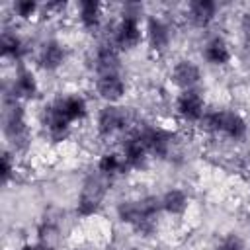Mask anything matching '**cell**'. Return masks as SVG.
Instances as JSON below:
<instances>
[{
	"label": "cell",
	"instance_id": "cell-14",
	"mask_svg": "<svg viewBox=\"0 0 250 250\" xmlns=\"http://www.w3.org/2000/svg\"><path fill=\"white\" fill-rule=\"evenodd\" d=\"M203 59H205L209 64H215V66H225V64H229L230 59H232V53H230V47H229V43L225 41V37H221V35L211 37V39L203 45Z\"/></svg>",
	"mask_w": 250,
	"mask_h": 250
},
{
	"label": "cell",
	"instance_id": "cell-22",
	"mask_svg": "<svg viewBox=\"0 0 250 250\" xmlns=\"http://www.w3.org/2000/svg\"><path fill=\"white\" fill-rule=\"evenodd\" d=\"M78 18L80 23L86 29H96L102 21V4L96 0H84L78 6Z\"/></svg>",
	"mask_w": 250,
	"mask_h": 250
},
{
	"label": "cell",
	"instance_id": "cell-6",
	"mask_svg": "<svg viewBox=\"0 0 250 250\" xmlns=\"http://www.w3.org/2000/svg\"><path fill=\"white\" fill-rule=\"evenodd\" d=\"M176 111L186 121H201L205 115V100L197 88L182 90L176 98Z\"/></svg>",
	"mask_w": 250,
	"mask_h": 250
},
{
	"label": "cell",
	"instance_id": "cell-5",
	"mask_svg": "<svg viewBox=\"0 0 250 250\" xmlns=\"http://www.w3.org/2000/svg\"><path fill=\"white\" fill-rule=\"evenodd\" d=\"M4 133L6 137L16 143V145H23L27 141V123H25V113L23 107L18 100H12L10 104H6V111H4Z\"/></svg>",
	"mask_w": 250,
	"mask_h": 250
},
{
	"label": "cell",
	"instance_id": "cell-1",
	"mask_svg": "<svg viewBox=\"0 0 250 250\" xmlns=\"http://www.w3.org/2000/svg\"><path fill=\"white\" fill-rule=\"evenodd\" d=\"M160 211H162L160 197H154V195L121 201L117 205V217L145 236H148L156 229V217Z\"/></svg>",
	"mask_w": 250,
	"mask_h": 250
},
{
	"label": "cell",
	"instance_id": "cell-13",
	"mask_svg": "<svg viewBox=\"0 0 250 250\" xmlns=\"http://www.w3.org/2000/svg\"><path fill=\"white\" fill-rule=\"evenodd\" d=\"M37 94H39V84L33 72L27 68H18L14 82H12V98L20 102V100H31Z\"/></svg>",
	"mask_w": 250,
	"mask_h": 250
},
{
	"label": "cell",
	"instance_id": "cell-21",
	"mask_svg": "<svg viewBox=\"0 0 250 250\" xmlns=\"http://www.w3.org/2000/svg\"><path fill=\"white\" fill-rule=\"evenodd\" d=\"M127 170V164L123 160V154H117V152H105L100 156L98 160V172L105 178H113L117 174H123Z\"/></svg>",
	"mask_w": 250,
	"mask_h": 250
},
{
	"label": "cell",
	"instance_id": "cell-25",
	"mask_svg": "<svg viewBox=\"0 0 250 250\" xmlns=\"http://www.w3.org/2000/svg\"><path fill=\"white\" fill-rule=\"evenodd\" d=\"M215 250H246V244H244V240H242L240 236H236V234H227V236L217 244Z\"/></svg>",
	"mask_w": 250,
	"mask_h": 250
},
{
	"label": "cell",
	"instance_id": "cell-8",
	"mask_svg": "<svg viewBox=\"0 0 250 250\" xmlns=\"http://www.w3.org/2000/svg\"><path fill=\"white\" fill-rule=\"evenodd\" d=\"M129 123V115L125 107H119L115 104H107L98 113V131L102 137H111L117 131H123Z\"/></svg>",
	"mask_w": 250,
	"mask_h": 250
},
{
	"label": "cell",
	"instance_id": "cell-23",
	"mask_svg": "<svg viewBox=\"0 0 250 250\" xmlns=\"http://www.w3.org/2000/svg\"><path fill=\"white\" fill-rule=\"evenodd\" d=\"M0 51H2L4 57H10V59L20 61L25 55V45H23L21 37H18L16 33L4 31L2 37H0Z\"/></svg>",
	"mask_w": 250,
	"mask_h": 250
},
{
	"label": "cell",
	"instance_id": "cell-10",
	"mask_svg": "<svg viewBox=\"0 0 250 250\" xmlns=\"http://www.w3.org/2000/svg\"><path fill=\"white\" fill-rule=\"evenodd\" d=\"M125 80L121 78L119 72H105V74H98L96 80V90L100 94V98H104L107 104H117L123 96H125Z\"/></svg>",
	"mask_w": 250,
	"mask_h": 250
},
{
	"label": "cell",
	"instance_id": "cell-26",
	"mask_svg": "<svg viewBox=\"0 0 250 250\" xmlns=\"http://www.w3.org/2000/svg\"><path fill=\"white\" fill-rule=\"evenodd\" d=\"M14 170H16V162H14L12 154H10L8 150H4V154H2V182H4V184L12 178Z\"/></svg>",
	"mask_w": 250,
	"mask_h": 250
},
{
	"label": "cell",
	"instance_id": "cell-11",
	"mask_svg": "<svg viewBox=\"0 0 250 250\" xmlns=\"http://www.w3.org/2000/svg\"><path fill=\"white\" fill-rule=\"evenodd\" d=\"M170 80L180 90H191L201 80V68L193 61H178L170 72Z\"/></svg>",
	"mask_w": 250,
	"mask_h": 250
},
{
	"label": "cell",
	"instance_id": "cell-2",
	"mask_svg": "<svg viewBox=\"0 0 250 250\" xmlns=\"http://www.w3.org/2000/svg\"><path fill=\"white\" fill-rule=\"evenodd\" d=\"M201 123H203L201 127H205L207 131L221 133L234 141L242 139L248 129L242 115H238L236 111H230V109H213L201 117Z\"/></svg>",
	"mask_w": 250,
	"mask_h": 250
},
{
	"label": "cell",
	"instance_id": "cell-4",
	"mask_svg": "<svg viewBox=\"0 0 250 250\" xmlns=\"http://www.w3.org/2000/svg\"><path fill=\"white\" fill-rule=\"evenodd\" d=\"M139 137L143 139L148 154L152 156H158V158H166L170 148H172V143H174V133L162 129V127H156V125H143L137 129Z\"/></svg>",
	"mask_w": 250,
	"mask_h": 250
},
{
	"label": "cell",
	"instance_id": "cell-16",
	"mask_svg": "<svg viewBox=\"0 0 250 250\" xmlns=\"http://www.w3.org/2000/svg\"><path fill=\"white\" fill-rule=\"evenodd\" d=\"M57 107L61 109V113L70 121H82L86 115H88V104L82 96L78 94H68V96H61L55 100Z\"/></svg>",
	"mask_w": 250,
	"mask_h": 250
},
{
	"label": "cell",
	"instance_id": "cell-3",
	"mask_svg": "<svg viewBox=\"0 0 250 250\" xmlns=\"http://www.w3.org/2000/svg\"><path fill=\"white\" fill-rule=\"evenodd\" d=\"M107 186H109V178L98 174H92L86 178L78 199H76V213L80 217H90L94 213H98V209L102 207V201L107 193Z\"/></svg>",
	"mask_w": 250,
	"mask_h": 250
},
{
	"label": "cell",
	"instance_id": "cell-9",
	"mask_svg": "<svg viewBox=\"0 0 250 250\" xmlns=\"http://www.w3.org/2000/svg\"><path fill=\"white\" fill-rule=\"evenodd\" d=\"M41 121H43V127H45V131H47V135H49V139L53 143L64 141L68 137V133H70V125L72 123L61 113V109L57 107L55 102L49 104V105H45L43 115H41Z\"/></svg>",
	"mask_w": 250,
	"mask_h": 250
},
{
	"label": "cell",
	"instance_id": "cell-28",
	"mask_svg": "<svg viewBox=\"0 0 250 250\" xmlns=\"http://www.w3.org/2000/svg\"><path fill=\"white\" fill-rule=\"evenodd\" d=\"M76 250H78V248H76Z\"/></svg>",
	"mask_w": 250,
	"mask_h": 250
},
{
	"label": "cell",
	"instance_id": "cell-18",
	"mask_svg": "<svg viewBox=\"0 0 250 250\" xmlns=\"http://www.w3.org/2000/svg\"><path fill=\"white\" fill-rule=\"evenodd\" d=\"M217 14V4L213 0H193L188 6V18L197 27H207Z\"/></svg>",
	"mask_w": 250,
	"mask_h": 250
},
{
	"label": "cell",
	"instance_id": "cell-12",
	"mask_svg": "<svg viewBox=\"0 0 250 250\" xmlns=\"http://www.w3.org/2000/svg\"><path fill=\"white\" fill-rule=\"evenodd\" d=\"M123 160L127 164V168H143L146 158H148V150L143 143V139L139 137L137 131H133L125 141H123Z\"/></svg>",
	"mask_w": 250,
	"mask_h": 250
},
{
	"label": "cell",
	"instance_id": "cell-27",
	"mask_svg": "<svg viewBox=\"0 0 250 250\" xmlns=\"http://www.w3.org/2000/svg\"><path fill=\"white\" fill-rule=\"evenodd\" d=\"M18 250H49L45 244H23L21 248H18Z\"/></svg>",
	"mask_w": 250,
	"mask_h": 250
},
{
	"label": "cell",
	"instance_id": "cell-17",
	"mask_svg": "<svg viewBox=\"0 0 250 250\" xmlns=\"http://www.w3.org/2000/svg\"><path fill=\"white\" fill-rule=\"evenodd\" d=\"M146 39L152 51L160 53L170 45V27L160 18L152 16L146 20Z\"/></svg>",
	"mask_w": 250,
	"mask_h": 250
},
{
	"label": "cell",
	"instance_id": "cell-7",
	"mask_svg": "<svg viewBox=\"0 0 250 250\" xmlns=\"http://www.w3.org/2000/svg\"><path fill=\"white\" fill-rule=\"evenodd\" d=\"M143 39L141 33V25H139V18H129V16H121L119 23L115 25V33H113V45L119 51H131L135 49Z\"/></svg>",
	"mask_w": 250,
	"mask_h": 250
},
{
	"label": "cell",
	"instance_id": "cell-20",
	"mask_svg": "<svg viewBox=\"0 0 250 250\" xmlns=\"http://www.w3.org/2000/svg\"><path fill=\"white\" fill-rule=\"evenodd\" d=\"M160 203H162V211H166L168 215H182V213H186L189 199L184 189L172 188L160 197Z\"/></svg>",
	"mask_w": 250,
	"mask_h": 250
},
{
	"label": "cell",
	"instance_id": "cell-19",
	"mask_svg": "<svg viewBox=\"0 0 250 250\" xmlns=\"http://www.w3.org/2000/svg\"><path fill=\"white\" fill-rule=\"evenodd\" d=\"M119 49L113 45V43H105V45H100L98 51H96V70L98 74H105V72H117L119 68Z\"/></svg>",
	"mask_w": 250,
	"mask_h": 250
},
{
	"label": "cell",
	"instance_id": "cell-24",
	"mask_svg": "<svg viewBox=\"0 0 250 250\" xmlns=\"http://www.w3.org/2000/svg\"><path fill=\"white\" fill-rule=\"evenodd\" d=\"M35 12H37V2L33 0H20L14 4V14L21 20H29Z\"/></svg>",
	"mask_w": 250,
	"mask_h": 250
},
{
	"label": "cell",
	"instance_id": "cell-15",
	"mask_svg": "<svg viewBox=\"0 0 250 250\" xmlns=\"http://www.w3.org/2000/svg\"><path fill=\"white\" fill-rule=\"evenodd\" d=\"M66 59V51L62 47V43H59L57 39H49L41 45L39 49V66L45 70H57Z\"/></svg>",
	"mask_w": 250,
	"mask_h": 250
}]
</instances>
